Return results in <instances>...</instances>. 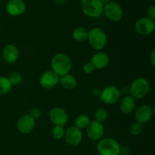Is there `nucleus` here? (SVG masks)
Returning <instances> with one entry per match:
<instances>
[{"mask_svg": "<svg viewBox=\"0 0 155 155\" xmlns=\"http://www.w3.org/2000/svg\"><path fill=\"white\" fill-rule=\"evenodd\" d=\"M64 139L70 146L77 147L80 145L83 141V133L81 130L75 126L71 127L65 130Z\"/></svg>", "mask_w": 155, "mask_h": 155, "instance_id": "obj_9", "label": "nucleus"}, {"mask_svg": "<svg viewBox=\"0 0 155 155\" xmlns=\"http://www.w3.org/2000/svg\"><path fill=\"white\" fill-rule=\"evenodd\" d=\"M88 40L91 46L96 50H101L107 44V35L99 27H94L88 32Z\"/></svg>", "mask_w": 155, "mask_h": 155, "instance_id": "obj_3", "label": "nucleus"}, {"mask_svg": "<svg viewBox=\"0 0 155 155\" xmlns=\"http://www.w3.org/2000/svg\"><path fill=\"white\" fill-rule=\"evenodd\" d=\"M101 89H98V88H96V89H94L93 91H92V93L93 95H95V96H98L99 97L100 94H101Z\"/></svg>", "mask_w": 155, "mask_h": 155, "instance_id": "obj_32", "label": "nucleus"}, {"mask_svg": "<svg viewBox=\"0 0 155 155\" xmlns=\"http://www.w3.org/2000/svg\"><path fill=\"white\" fill-rule=\"evenodd\" d=\"M49 119L54 126L64 127L67 124L68 115L61 107H54L49 112Z\"/></svg>", "mask_w": 155, "mask_h": 155, "instance_id": "obj_11", "label": "nucleus"}, {"mask_svg": "<svg viewBox=\"0 0 155 155\" xmlns=\"http://www.w3.org/2000/svg\"><path fill=\"white\" fill-rule=\"evenodd\" d=\"M6 12L12 16H20L26 11V5L23 0H9L6 4Z\"/></svg>", "mask_w": 155, "mask_h": 155, "instance_id": "obj_14", "label": "nucleus"}, {"mask_svg": "<svg viewBox=\"0 0 155 155\" xmlns=\"http://www.w3.org/2000/svg\"><path fill=\"white\" fill-rule=\"evenodd\" d=\"M59 81H60L61 86L64 89H68V90L75 89L77 84V80H76L75 77L69 74L61 77V78H59Z\"/></svg>", "mask_w": 155, "mask_h": 155, "instance_id": "obj_19", "label": "nucleus"}, {"mask_svg": "<svg viewBox=\"0 0 155 155\" xmlns=\"http://www.w3.org/2000/svg\"><path fill=\"white\" fill-rule=\"evenodd\" d=\"M155 28L154 20L149 18H142L135 24V30L142 36H148L154 32Z\"/></svg>", "mask_w": 155, "mask_h": 155, "instance_id": "obj_8", "label": "nucleus"}, {"mask_svg": "<svg viewBox=\"0 0 155 155\" xmlns=\"http://www.w3.org/2000/svg\"><path fill=\"white\" fill-rule=\"evenodd\" d=\"M67 1L68 0H54V2H55L56 4L58 5H64L65 4H66Z\"/></svg>", "mask_w": 155, "mask_h": 155, "instance_id": "obj_31", "label": "nucleus"}, {"mask_svg": "<svg viewBox=\"0 0 155 155\" xmlns=\"http://www.w3.org/2000/svg\"><path fill=\"white\" fill-rule=\"evenodd\" d=\"M12 85L6 77H0V95L8 93L12 90Z\"/></svg>", "mask_w": 155, "mask_h": 155, "instance_id": "obj_21", "label": "nucleus"}, {"mask_svg": "<svg viewBox=\"0 0 155 155\" xmlns=\"http://www.w3.org/2000/svg\"><path fill=\"white\" fill-rule=\"evenodd\" d=\"M110 1V0H101V2H102V4L104 5L107 4V3H108Z\"/></svg>", "mask_w": 155, "mask_h": 155, "instance_id": "obj_34", "label": "nucleus"}, {"mask_svg": "<svg viewBox=\"0 0 155 155\" xmlns=\"http://www.w3.org/2000/svg\"><path fill=\"white\" fill-rule=\"evenodd\" d=\"M130 89V94L133 98L141 99L147 95L150 91V83L146 79L139 77L133 80Z\"/></svg>", "mask_w": 155, "mask_h": 155, "instance_id": "obj_2", "label": "nucleus"}, {"mask_svg": "<svg viewBox=\"0 0 155 155\" xmlns=\"http://www.w3.org/2000/svg\"><path fill=\"white\" fill-rule=\"evenodd\" d=\"M120 95L118 88L114 86H109L101 91L99 98L104 104H114L117 102Z\"/></svg>", "mask_w": 155, "mask_h": 155, "instance_id": "obj_7", "label": "nucleus"}, {"mask_svg": "<svg viewBox=\"0 0 155 155\" xmlns=\"http://www.w3.org/2000/svg\"><path fill=\"white\" fill-rule=\"evenodd\" d=\"M35 125L36 120L30 114H25L18 120L17 128L22 134H28L33 131Z\"/></svg>", "mask_w": 155, "mask_h": 155, "instance_id": "obj_12", "label": "nucleus"}, {"mask_svg": "<svg viewBox=\"0 0 155 155\" xmlns=\"http://www.w3.org/2000/svg\"><path fill=\"white\" fill-rule=\"evenodd\" d=\"M97 151L99 155H119L120 147L115 139L105 138L98 142Z\"/></svg>", "mask_w": 155, "mask_h": 155, "instance_id": "obj_5", "label": "nucleus"}, {"mask_svg": "<svg viewBox=\"0 0 155 155\" xmlns=\"http://www.w3.org/2000/svg\"><path fill=\"white\" fill-rule=\"evenodd\" d=\"M58 82L59 77L52 71H45L39 78V83L41 86L47 89L55 87Z\"/></svg>", "mask_w": 155, "mask_h": 155, "instance_id": "obj_13", "label": "nucleus"}, {"mask_svg": "<svg viewBox=\"0 0 155 155\" xmlns=\"http://www.w3.org/2000/svg\"><path fill=\"white\" fill-rule=\"evenodd\" d=\"M19 50L15 45L9 44L2 50V57L7 63L12 64L18 61L19 58Z\"/></svg>", "mask_w": 155, "mask_h": 155, "instance_id": "obj_16", "label": "nucleus"}, {"mask_svg": "<svg viewBox=\"0 0 155 155\" xmlns=\"http://www.w3.org/2000/svg\"><path fill=\"white\" fill-rule=\"evenodd\" d=\"M8 78L12 86H18V85L21 84L23 80L21 75L18 72H12Z\"/></svg>", "mask_w": 155, "mask_h": 155, "instance_id": "obj_26", "label": "nucleus"}, {"mask_svg": "<svg viewBox=\"0 0 155 155\" xmlns=\"http://www.w3.org/2000/svg\"><path fill=\"white\" fill-rule=\"evenodd\" d=\"M147 14H148V18H151V19H154L155 18V7L154 5H151L148 7V10H147Z\"/></svg>", "mask_w": 155, "mask_h": 155, "instance_id": "obj_29", "label": "nucleus"}, {"mask_svg": "<svg viewBox=\"0 0 155 155\" xmlns=\"http://www.w3.org/2000/svg\"><path fill=\"white\" fill-rule=\"evenodd\" d=\"M52 71L58 77L68 74L72 69V62L68 55L64 53H58L51 61Z\"/></svg>", "mask_w": 155, "mask_h": 155, "instance_id": "obj_1", "label": "nucleus"}, {"mask_svg": "<svg viewBox=\"0 0 155 155\" xmlns=\"http://www.w3.org/2000/svg\"><path fill=\"white\" fill-rule=\"evenodd\" d=\"M94 117H95V120L98 121V122H104L107 118V111L103 107H99L95 111Z\"/></svg>", "mask_w": 155, "mask_h": 155, "instance_id": "obj_23", "label": "nucleus"}, {"mask_svg": "<svg viewBox=\"0 0 155 155\" xmlns=\"http://www.w3.org/2000/svg\"><path fill=\"white\" fill-rule=\"evenodd\" d=\"M51 133H52V136H54V139L60 140L64 137L65 130L61 126H54L52 131H51Z\"/></svg>", "mask_w": 155, "mask_h": 155, "instance_id": "obj_25", "label": "nucleus"}, {"mask_svg": "<svg viewBox=\"0 0 155 155\" xmlns=\"http://www.w3.org/2000/svg\"><path fill=\"white\" fill-rule=\"evenodd\" d=\"M136 107V100L131 95L124 97L120 102V108L121 112L124 114H129L134 110Z\"/></svg>", "mask_w": 155, "mask_h": 155, "instance_id": "obj_18", "label": "nucleus"}, {"mask_svg": "<svg viewBox=\"0 0 155 155\" xmlns=\"http://www.w3.org/2000/svg\"><path fill=\"white\" fill-rule=\"evenodd\" d=\"M73 38L77 42H84L88 39V30L85 27H77L73 31Z\"/></svg>", "mask_w": 155, "mask_h": 155, "instance_id": "obj_20", "label": "nucleus"}, {"mask_svg": "<svg viewBox=\"0 0 155 155\" xmlns=\"http://www.w3.org/2000/svg\"><path fill=\"white\" fill-rule=\"evenodd\" d=\"M83 69L86 74H92V73L95 71V67H94V65L92 64L91 62H86V63L83 65Z\"/></svg>", "mask_w": 155, "mask_h": 155, "instance_id": "obj_27", "label": "nucleus"}, {"mask_svg": "<svg viewBox=\"0 0 155 155\" xmlns=\"http://www.w3.org/2000/svg\"><path fill=\"white\" fill-rule=\"evenodd\" d=\"M30 115L36 120L39 119L41 115H42V112H41V110L38 107H34V108H33L30 110Z\"/></svg>", "mask_w": 155, "mask_h": 155, "instance_id": "obj_28", "label": "nucleus"}, {"mask_svg": "<svg viewBox=\"0 0 155 155\" xmlns=\"http://www.w3.org/2000/svg\"><path fill=\"white\" fill-rule=\"evenodd\" d=\"M90 123V119L86 114H80L75 120V127L80 130L85 129Z\"/></svg>", "mask_w": 155, "mask_h": 155, "instance_id": "obj_22", "label": "nucleus"}, {"mask_svg": "<svg viewBox=\"0 0 155 155\" xmlns=\"http://www.w3.org/2000/svg\"><path fill=\"white\" fill-rule=\"evenodd\" d=\"M143 130V124H140L139 122H135L132 124V125L130 126V132L133 136H139V135H140L142 133Z\"/></svg>", "mask_w": 155, "mask_h": 155, "instance_id": "obj_24", "label": "nucleus"}, {"mask_svg": "<svg viewBox=\"0 0 155 155\" xmlns=\"http://www.w3.org/2000/svg\"><path fill=\"white\" fill-rule=\"evenodd\" d=\"M103 13L107 18L111 21L117 22L123 17V10L121 6L114 1H110L104 5Z\"/></svg>", "mask_w": 155, "mask_h": 155, "instance_id": "obj_6", "label": "nucleus"}, {"mask_svg": "<svg viewBox=\"0 0 155 155\" xmlns=\"http://www.w3.org/2000/svg\"><path fill=\"white\" fill-rule=\"evenodd\" d=\"M104 133V128L102 123L96 120L90 121L86 127V134L92 141H99L102 139Z\"/></svg>", "mask_w": 155, "mask_h": 155, "instance_id": "obj_10", "label": "nucleus"}, {"mask_svg": "<svg viewBox=\"0 0 155 155\" xmlns=\"http://www.w3.org/2000/svg\"><path fill=\"white\" fill-rule=\"evenodd\" d=\"M120 94L121 93H123V94L130 93V89H129V88H127V87L123 88V89H121V90H120Z\"/></svg>", "mask_w": 155, "mask_h": 155, "instance_id": "obj_33", "label": "nucleus"}, {"mask_svg": "<svg viewBox=\"0 0 155 155\" xmlns=\"http://www.w3.org/2000/svg\"><path fill=\"white\" fill-rule=\"evenodd\" d=\"M154 114V110L149 105H142L138 107L135 112V118L136 122L145 124L151 119Z\"/></svg>", "mask_w": 155, "mask_h": 155, "instance_id": "obj_15", "label": "nucleus"}, {"mask_svg": "<svg viewBox=\"0 0 155 155\" xmlns=\"http://www.w3.org/2000/svg\"><path fill=\"white\" fill-rule=\"evenodd\" d=\"M150 61H151V64H152V66H154L155 65V51L153 50L152 52L151 53V55H150Z\"/></svg>", "mask_w": 155, "mask_h": 155, "instance_id": "obj_30", "label": "nucleus"}, {"mask_svg": "<svg viewBox=\"0 0 155 155\" xmlns=\"http://www.w3.org/2000/svg\"><path fill=\"white\" fill-rule=\"evenodd\" d=\"M104 5L101 0H82L81 9L83 13L90 18H99L103 14Z\"/></svg>", "mask_w": 155, "mask_h": 155, "instance_id": "obj_4", "label": "nucleus"}, {"mask_svg": "<svg viewBox=\"0 0 155 155\" xmlns=\"http://www.w3.org/2000/svg\"><path fill=\"white\" fill-rule=\"evenodd\" d=\"M90 62L94 65L95 69L102 70L109 64L110 58L106 53L98 52L92 55Z\"/></svg>", "mask_w": 155, "mask_h": 155, "instance_id": "obj_17", "label": "nucleus"}]
</instances>
